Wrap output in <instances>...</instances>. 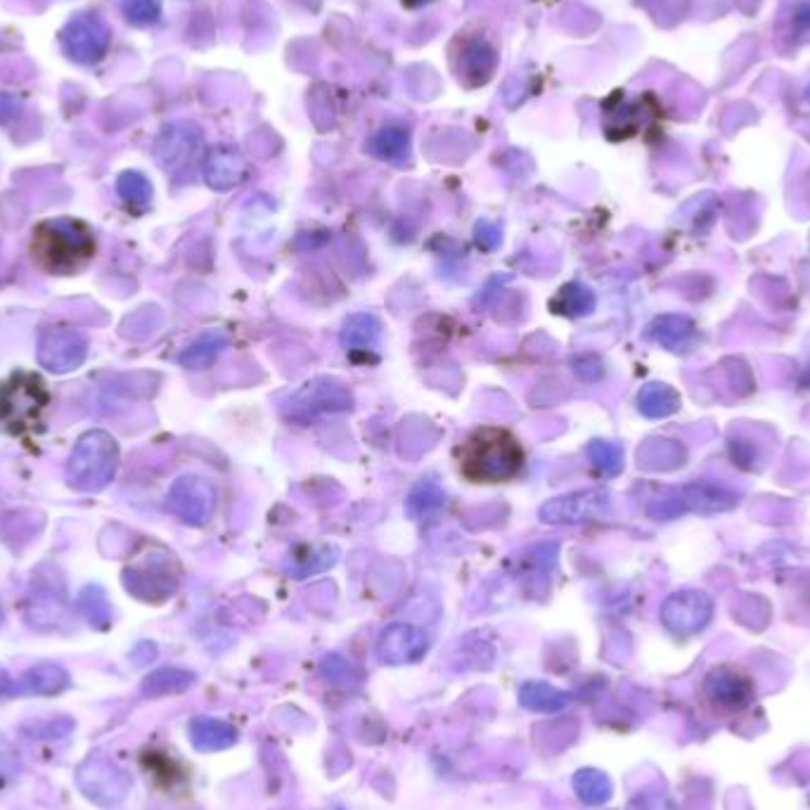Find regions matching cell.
<instances>
[{
    "instance_id": "6da1fadb",
    "label": "cell",
    "mask_w": 810,
    "mask_h": 810,
    "mask_svg": "<svg viewBox=\"0 0 810 810\" xmlns=\"http://www.w3.org/2000/svg\"><path fill=\"white\" fill-rule=\"evenodd\" d=\"M460 469L474 484H500L520 477L524 451L508 429L479 427L460 445Z\"/></svg>"
},
{
    "instance_id": "7a4b0ae2",
    "label": "cell",
    "mask_w": 810,
    "mask_h": 810,
    "mask_svg": "<svg viewBox=\"0 0 810 810\" xmlns=\"http://www.w3.org/2000/svg\"><path fill=\"white\" fill-rule=\"evenodd\" d=\"M32 254L46 273L72 275L95 257V237L83 221L50 218L36 226Z\"/></svg>"
},
{
    "instance_id": "3957f363",
    "label": "cell",
    "mask_w": 810,
    "mask_h": 810,
    "mask_svg": "<svg viewBox=\"0 0 810 810\" xmlns=\"http://www.w3.org/2000/svg\"><path fill=\"white\" fill-rule=\"evenodd\" d=\"M119 443L103 429L83 434L67 460V484L79 493H100L115 479Z\"/></svg>"
},
{
    "instance_id": "277c9868",
    "label": "cell",
    "mask_w": 810,
    "mask_h": 810,
    "mask_svg": "<svg viewBox=\"0 0 810 810\" xmlns=\"http://www.w3.org/2000/svg\"><path fill=\"white\" fill-rule=\"evenodd\" d=\"M50 394L44 380L29 372H17L0 386V425L12 434L32 431L44 420Z\"/></svg>"
},
{
    "instance_id": "5b68a950",
    "label": "cell",
    "mask_w": 810,
    "mask_h": 810,
    "mask_svg": "<svg viewBox=\"0 0 810 810\" xmlns=\"http://www.w3.org/2000/svg\"><path fill=\"white\" fill-rule=\"evenodd\" d=\"M74 782L86 799L100 808H115L131 794L133 779L103 751H91L76 771Z\"/></svg>"
},
{
    "instance_id": "8992f818",
    "label": "cell",
    "mask_w": 810,
    "mask_h": 810,
    "mask_svg": "<svg viewBox=\"0 0 810 810\" xmlns=\"http://www.w3.org/2000/svg\"><path fill=\"white\" fill-rule=\"evenodd\" d=\"M109 44L111 29L100 15H93V12H81L60 32L62 52L76 64H97L107 55Z\"/></svg>"
},
{
    "instance_id": "52a82bcc",
    "label": "cell",
    "mask_w": 810,
    "mask_h": 810,
    "mask_svg": "<svg viewBox=\"0 0 810 810\" xmlns=\"http://www.w3.org/2000/svg\"><path fill=\"white\" fill-rule=\"evenodd\" d=\"M171 567V555H147L145 560L123 569V588L143 603H164L178 588V576Z\"/></svg>"
},
{
    "instance_id": "ba28073f",
    "label": "cell",
    "mask_w": 810,
    "mask_h": 810,
    "mask_svg": "<svg viewBox=\"0 0 810 810\" xmlns=\"http://www.w3.org/2000/svg\"><path fill=\"white\" fill-rule=\"evenodd\" d=\"M202 145H204V135L198 123L174 121L169 126H164L162 133L157 135L155 159L166 174L180 178L192 169V164L194 159H198Z\"/></svg>"
},
{
    "instance_id": "9c48e42d",
    "label": "cell",
    "mask_w": 810,
    "mask_h": 810,
    "mask_svg": "<svg viewBox=\"0 0 810 810\" xmlns=\"http://www.w3.org/2000/svg\"><path fill=\"white\" fill-rule=\"evenodd\" d=\"M36 356L40 368H46L48 372H74L88 358V340L74 327L52 325L40 332Z\"/></svg>"
},
{
    "instance_id": "30bf717a",
    "label": "cell",
    "mask_w": 810,
    "mask_h": 810,
    "mask_svg": "<svg viewBox=\"0 0 810 810\" xmlns=\"http://www.w3.org/2000/svg\"><path fill=\"white\" fill-rule=\"evenodd\" d=\"M166 505L188 526H204L216 512V488L198 474H186L169 488Z\"/></svg>"
},
{
    "instance_id": "8fae6325",
    "label": "cell",
    "mask_w": 810,
    "mask_h": 810,
    "mask_svg": "<svg viewBox=\"0 0 810 810\" xmlns=\"http://www.w3.org/2000/svg\"><path fill=\"white\" fill-rule=\"evenodd\" d=\"M714 619V599L704 591H678L662 605V623L676 635H696Z\"/></svg>"
},
{
    "instance_id": "7c38bea8",
    "label": "cell",
    "mask_w": 810,
    "mask_h": 810,
    "mask_svg": "<svg viewBox=\"0 0 810 810\" xmlns=\"http://www.w3.org/2000/svg\"><path fill=\"white\" fill-rule=\"evenodd\" d=\"M609 510V493L603 488L579 491L548 500L540 508V520L557 526H576L603 520Z\"/></svg>"
},
{
    "instance_id": "4fadbf2b",
    "label": "cell",
    "mask_w": 810,
    "mask_h": 810,
    "mask_svg": "<svg viewBox=\"0 0 810 810\" xmlns=\"http://www.w3.org/2000/svg\"><path fill=\"white\" fill-rule=\"evenodd\" d=\"M354 396L342 382L318 377V380L303 384L297 394L289 398V415L297 420H309L313 415L352 410Z\"/></svg>"
},
{
    "instance_id": "5bb4252c",
    "label": "cell",
    "mask_w": 810,
    "mask_h": 810,
    "mask_svg": "<svg viewBox=\"0 0 810 810\" xmlns=\"http://www.w3.org/2000/svg\"><path fill=\"white\" fill-rule=\"evenodd\" d=\"M429 650V638L413 623H391L377 640V656L386 666L417 664Z\"/></svg>"
},
{
    "instance_id": "9a60e30c",
    "label": "cell",
    "mask_w": 810,
    "mask_h": 810,
    "mask_svg": "<svg viewBox=\"0 0 810 810\" xmlns=\"http://www.w3.org/2000/svg\"><path fill=\"white\" fill-rule=\"evenodd\" d=\"M69 609H67V597L64 588L58 585L55 588L52 581L36 579L29 597H26V621L38 631H55L67 623Z\"/></svg>"
},
{
    "instance_id": "2e32d148",
    "label": "cell",
    "mask_w": 810,
    "mask_h": 810,
    "mask_svg": "<svg viewBox=\"0 0 810 810\" xmlns=\"http://www.w3.org/2000/svg\"><path fill=\"white\" fill-rule=\"evenodd\" d=\"M202 174L206 186L218 192H228L237 188L247 176L245 157L230 145H214L206 152Z\"/></svg>"
},
{
    "instance_id": "e0dca14e",
    "label": "cell",
    "mask_w": 810,
    "mask_h": 810,
    "mask_svg": "<svg viewBox=\"0 0 810 810\" xmlns=\"http://www.w3.org/2000/svg\"><path fill=\"white\" fill-rule=\"evenodd\" d=\"M704 692L714 704L742 708L753 700L751 680L732 666H716L704 680Z\"/></svg>"
},
{
    "instance_id": "ac0fdd59",
    "label": "cell",
    "mask_w": 810,
    "mask_h": 810,
    "mask_svg": "<svg viewBox=\"0 0 810 810\" xmlns=\"http://www.w3.org/2000/svg\"><path fill=\"white\" fill-rule=\"evenodd\" d=\"M498 67L496 48L484 38H469L463 44V52L457 58V76L467 86H484L493 76Z\"/></svg>"
},
{
    "instance_id": "d6986e66",
    "label": "cell",
    "mask_w": 810,
    "mask_h": 810,
    "mask_svg": "<svg viewBox=\"0 0 810 810\" xmlns=\"http://www.w3.org/2000/svg\"><path fill=\"white\" fill-rule=\"evenodd\" d=\"M72 686V676L69 670L55 662H40L32 668H26L22 678L15 682V694L22 696H55L62 694Z\"/></svg>"
},
{
    "instance_id": "ffe728a7",
    "label": "cell",
    "mask_w": 810,
    "mask_h": 810,
    "mask_svg": "<svg viewBox=\"0 0 810 810\" xmlns=\"http://www.w3.org/2000/svg\"><path fill=\"white\" fill-rule=\"evenodd\" d=\"M188 737L198 751L216 753L235 747L237 739H240V732H237L235 725H230L228 720H221L214 716H194L188 723Z\"/></svg>"
},
{
    "instance_id": "44dd1931",
    "label": "cell",
    "mask_w": 810,
    "mask_h": 810,
    "mask_svg": "<svg viewBox=\"0 0 810 810\" xmlns=\"http://www.w3.org/2000/svg\"><path fill=\"white\" fill-rule=\"evenodd\" d=\"M647 337L664 346L666 352L686 354L696 344V327L686 315H659L647 327Z\"/></svg>"
},
{
    "instance_id": "7402d4cb",
    "label": "cell",
    "mask_w": 810,
    "mask_h": 810,
    "mask_svg": "<svg viewBox=\"0 0 810 810\" xmlns=\"http://www.w3.org/2000/svg\"><path fill=\"white\" fill-rule=\"evenodd\" d=\"M680 498H682V505H686V512L692 510L700 514L732 510L739 502V498L732 491H728L725 486L706 484V481H694L686 488H680Z\"/></svg>"
},
{
    "instance_id": "603a6c76",
    "label": "cell",
    "mask_w": 810,
    "mask_h": 810,
    "mask_svg": "<svg viewBox=\"0 0 810 810\" xmlns=\"http://www.w3.org/2000/svg\"><path fill=\"white\" fill-rule=\"evenodd\" d=\"M340 342L348 354L374 352L382 342V323L372 313H354L344 320Z\"/></svg>"
},
{
    "instance_id": "cb8c5ba5",
    "label": "cell",
    "mask_w": 810,
    "mask_h": 810,
    "mask_svg": "<svg viewBox=\"0 0 810 810\" xmlns=\"http://www.w3.org/2000/svg\"><path fill=\"white\" fill-rule=\"evenodd\" d=\"M368 152L374 159L403 166L410 159V131L401 123H389L370 138Z\"/></svg>"
},
{
    "instance_id": "d4e9b609",
    "label": "cell",
    "mask_w": 810,
    "mask_h": 810,
    "mask_svg": "<svg viewBox=\"0 0 810 810\" xmlns=\"http://www.w3.org/2000/svg\"><path fill=\"white\" fill-rule=\"evenodd\" d=\"M571 702L569 692L546 680H526L520 688V704L534 714H560Z\"/></svg>"
},
{
    "instance_id": "484cf974",
    "label": "cell",
    "mask_w": 810,
    "mask_h": 810,
    "mask_svg": "<svg viewBox=\"0 0 810 810\" xmlns=\"http://www.w3.org/2000/svg\"><path fill=\"white\" fill-rule=\"evenodd\" d=\"M198 676L192 670L186 668H174V666H164L152 670L150 676L143 678L141 682V694L147 696V700H157V696L166 694H180L194 686Z\"/></svg>"
},
{
    "instance_id": "4316f807",
    "label": "cell",
    "mask_w": 810,
    "mask_h": 810,
    "mask_svg": "<svg viewBox=\"0 0 810 810\" xmlns=\"http://www.w3.org/2000/svg\"><path fill=\"white\" fill-rule=\"evenodd\" d=\"M680 408V396L676 389L668 384L652 382L640 389L638 394V410L650 417V420H662V417H670Z\"/></svg>"
},
{
    "instance_id": "83f0119b",
    "label": "cell",
    "mask_w": 810,
    "mask_h": 810,
    "mask_svg": "<svg viewBox=\"0 0 810 810\" xmlns=\"http://www.w3.org/2000/svg\"><path fill=\"white\" fill-rule=\"evenodd\" d=\"M445 505V493L443 488L434 479H420L408 493V500H405V510H408L410 520L422 522L429 520L443 510Z\"/></svg>"
},
{
    "instance_id": "f1b7e54d",
    "label": "cell",
    "mask_w": 810,
    "mask_h": 810,
    "mask_svg": "<svg viewBox=\"0 0 810 810\" xmlns=\"http://www.w3.org/2000/svg\"><path fill=\"white\" fill-rule=\"evenodd\" d=\"M228 346V337L223 332H204L194 340L183 354L178 356V362L188 370H204L221 356L223 348Z\"/></svg>"
},
{
    "instance_id": "f546056e",
    "label": "cell",
    "mask_w": 810,
    "mask_h": 810,
    "mask_svg": "<svg viewBox=\"0 0 810 810\" xmlns=\"http://www.w3.org/2000/svg\"><path fill=\"white\" fill-rule=\"evenodd\" d=\"M552 313H560L567 318H583L595 311V291L581 283L564 285L557 297L550 301Z\"/></svg>"
},
{
    "instance_id": "4dcf8cb0",
    "label": "cell",
    "mask_w": 810,
    "mask_h": 810,
    "mask_svg": "<svg viewBox=\"0 0 810 810\" xmlns=\"http://www.w3.org/2000/svg\"><path fill=\"white\" fill-rule=\"evenodd\" d=\"M76 607L91 628H95V631H107L111 623V605L103 585L97 583L86 585V588L79 593Z\"/></svg>"
},
{
    "instance_id": "1f68e13d",
    "label": "cell",
    "mask_w": 810,
    "mask_h": 810,
    "mask_svg": "<svg viewBox=\"0 0 810 810\" xmlns=\"http://www.w3.org/2000/svg\"><path fill=\"white\" fill-rule=\"evenodd\" d=\"M571 785H574L576 796L585 806H605L614 794L609 775H605L603 771H595V767H583V771L574 775Z\"/></svg>"
},
{
    "instance_id": "d6a6232c",
    "label": "cell",
    "mask_w": 810,
    "mask_h": 810,
    "mask_svg": "<svg viewBox=\"0 0 810 810\" xmlns=\"http://www.w3.org/2000/svg\"><path fill=\"white\" fill-rule=\"evenodd\" d=\"M682 457H686V453H682L680 445L664 439H652L638 451L640 467L645 469H674L682 465Z\"/></svg>"
},
{
    "instance_id": "836d02e7",
    "label": "cell",
    "mask_w": 810,
    "mask_h": 810,
    "mask_svg": "<svg viewBox=\"0 0 810 810\" xmlns=\"http://www.w3.org/2000/svg\"><path fill=\"white\" fill-rule=\"evenodd\" d=\"M337 550L334 548H306L303 555L291 557L289 564V574L295 579H309L313 574H320V571H327L334 562H337Z\"/></svg>"
},
{
    "instance_id": "e575fe53",
    "label": "cell",
    "mask_w": 810,
    "mask_h": 810,
    "mask_svg": "<svg viewBox=\"0 0 810 810\" xmlns=\"http://www.w3.org/2000/svg\"><path fill=\"white\" fill-rule=\"evenodd\" d=\"M117 192L131 209H145L152 202V183L141 171H123L117 180Z\"/></svg>"
},
{
    "instance_id": "d590c367",
    "label": "cell",
    "mask_w": 810,
    "mask_h": 810,
    "mask_svg": "<svg viewBox=\"0 0 810 810\" xmlns=\"http://www.w3.org/2000/svg\"><path fill=\"white\" fill-rule=\"evenodd\" d=\"M588 455L593 460L595 469L603 474V477H619V474L623 472V449L619 443H611V441H593L588 445Z\"/></svg>"
},
{
    "instance_id": "8d00e7d4",
    "label": "cell",
    "mask_w": 810,
    "mask_h": 810,
    "mask_svg": "<svg viewBox=\"0 0 810 810\" xmlns=\"http://www.w3.org/2000/svg\"><path fill=\"white\" fill-rule=\"evenodd\" d=\"M121 12L133 26H152L162 17V0H121Z\"/></svg>"
},
{
    "instance_id": "74e56055",
    "label": "cell",
    "mask_w": 810,
    "mask_h": 810,
    "mask_svg": "<svg viewBox=\"0 0 810 810\" xmlns=\"http://www.w3.org/2000/svg\"><path fill=\"white\" fill-rule=\"evenodd\" d=\"M323 676L334 682V686H348V682H358V674L356 668L348 664L344 656H337V654H330L323 659Z\"/></svg>"
},
{
    "instance_id": "f35d334b",
    "label": "cell",
    "mask_w": 810,
    "mask_h": 810,
    "mask_svg": "<svg viewBox=\"0 0 810 810\" xmlns=\"http://www.w3.org/2000/svg\"><path fill=\"white\" fill-rule=\"evenodd\" d=\"M74 725L76 723L72 718H50L44 723H36L32 735L38 739H64L74 730Z\"/></svg>"
},
{
    "instance_id": "ab89813d",
    "label": "cell",
    "mask_w": 810,
    "mask_h": 810,
    "mask_svg": "<svg viewBox=\"0 0 810 810\" xmlns=\"http://www.w3.org/2000/svg\"><path fill=\"white\" fill-rule=\"evenodd\" d=\"M631 810H678V806L664 791H645L633 801Z\"/></svg>"
},
{
    "instance_id": "60d3db41",
    "label": "cell",
    "mask_w": 810,
    "mask_h": 810,
    "mask_svg": "<svg viewBox=\"0 0 810 810\" xmlns=\"http://www.w3.org/2000/svg\"><path fill=\"white\" fill-rule=\"evenodd\" d=\"M474 237H477V245L484 251H493L502 242V233H500V228L496 226V223H491V221H481L479 226H477V235H474Z\"/></svg>"
},
{
    "instance_id": "b9f144b4",
    "label": "cell",
    "mask_w": 810,
    "mask_h": 810,
    "mask_svg": "<svg viewBox=\"0 0 810 810\" xmlns=\"http://www.w3.org/2000/svg\"><path fill=\"white\" fill-rule=\"evenodd\" d=\"M574 370H576V374L581 377V380H585V382H593V380H597L599 374H603V368H599V362L595 358H591V356L574 360Z\"/></svg>"
},
{
    "instance_id": "7bdbcfd3",
    "label": "cell",
    "mask_w": 810,
    "mask_h": 810,
    "mask_svg": "<svg viewBox=\"0 0 810 810\" xmlns=\"http://www.w3.org/2000/svg\"><path fill=\"white\" fill-rule=\"evenodd\" d=\"M20 103L10 95H0V123H8L12 117L17 115Z\"/></svg>"
},
{
    "instance_id": "ee69618b",
    "label": "cell",
    "mask_w": 810,
    "mask_h": 810,
    "mask_svg": "<svg viewBox=\"0 0 810 810\" xmlns=\"http://www.w3.org/2000/svg\"><path fill=\"white\" fill-rule=\"evenodd\" d=\"M12 694H15V680L8 676L5 668H0V700H5V696Z\"/></svg>"
},
{
    "instance_id": "f6af8a7d",
    "label": "cell",
    "mask_w": 810,
    "mask_h": 810,
    "mask_svg": "<svg viewBox=\"0 0 810 810\" xmlns=\"http://www.w3.org/2000/svg\"><path fill=\"white\" fill-rule=\"evenodd\" d=\"M434 3V0H403L405 8H422V5H429Z\"/></svg>"
},
{
    "instance_id": "bcb514c9",
    "label": "cell",
    "mask_w": 810,
    "mask_h": 810,
    "mask_svg": "<svg viewBox=\"0 0 810 810\" xmlns=\"http://www.w3.org/2000/svg\"><path fill=\"white\" fill-rule=\"evenodd\" d=\"M803 386H810V368H808V372L803 374Z\"/></svg>"
},
{
    "instance_id": "7dc6e473",
    "label": "cell",
    "mask_w": 810,
    "mask_h": 810,
    "mask_svg": "<svg viewBox=\"0 0 810 810\" xmlns=\"http://www.w3.org/2000/svg\"><path fill=\"white\" fill-rule=\"evenodd\" d=\"M0 621H3V605H0Z\"/></svg>"
},
{
    "instance_id": "c3c4849f",
    "label": "cell",
    "mask_w": 810,
    "mask_h": 810,
    "mask_svg": "<svg viewBox=\"0 0 810 810\" xmlns=\"http://www.w3.org/2000/svg\"><path fill=\"white\" fill-rule=\"evenodd\" d=\"M340 810H344V808H340Z\"/></svg>"
}]
</instances>
